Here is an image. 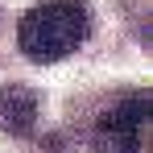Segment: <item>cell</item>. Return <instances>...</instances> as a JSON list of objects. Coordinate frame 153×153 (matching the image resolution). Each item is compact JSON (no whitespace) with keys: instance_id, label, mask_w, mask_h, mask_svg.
Wrapping results in <instances>:
<instances>
[{"instance_id":"3957f363","label":"cell","mask_w":153,"mask_h":153,"mask_svg":"<svg viewBox=\"0 0 153 153\" xmlns=\"http://www.w3.org/2000/svg\"><path fill=\"white\" fill-rule=\"evenodd\" d=\"M37 124V95L21 83H0V132L29 137Z\"/></svg>"},{"instance_id":"7a4b0ae2","label":"cell","mask_w":153,"mask_h":153,"mask_svg":"<svg viewBox=\"0 0 153 153\" xmlns=\"http://www.w3.org/2000/svg\"><path fill=\"white\" fill-rule=\"evenodd\" d=\"M91 153H149V100L128 95L91 128Z\"/></svg>"},{"instance_id":"6da1fadb","label":"cell","mask_w":153,"mask_h":153,"mask_svg":"<svg viewBox=\"0 0 153 153\" xmlns=\"http://www.w3.org/2000/svg\"><path fill=\"white\" fill-rule=\"evenodd\" d=\"M91 33V8L83 0H42L33 4L21 25H17V46L33 62H58L75 54Z\"/></svg>"}]
</instances>
